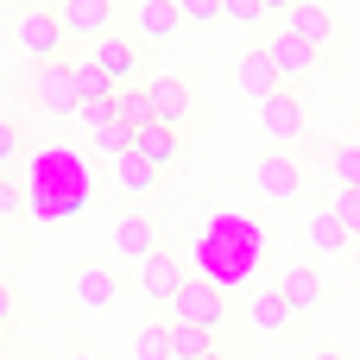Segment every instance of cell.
Here are the masks:
<instances>
[{"label": "cell", "instance_id": "38", "mask_svg": "<svg viewBox=\"0 0 360 360\" xmlns=\"http://www.w3.org/2000/svg\"><path fill=\"white\" fill-rule=\"evenodd\" d=\"M202 360H228V354H221V348H215V354H202Z\"/></svg>", "mask_w": 360, "mask_h": 360}, {"label": "cell", "instance_id": "8", "mask_svg": "<svg viewBox=\"0 0 360 360\" xmlns=\"http://www.w3.org/2000/svg\"><path fill=\"white\" fill-rule=\"evenodd\" d=\"M57 25H63V38L95 44L114 32V0H57Z\"/></svg>", "mask_w": 360, "mask_h": 360}, {"label": "cell", "instance_id": "16", "mask_svg": "<svg viewBox=\"0 0 360 360\" xmlns=\"http://www.w3.org/2000/svg\"><path fill=\"white\" fill-rule=\"evenodd\" d=\"M184 285H190V278H184V259H177L171 247H158V253H152V259L139 266V291H146L152 304H171V297H177Z\"/></svg>", "mask_w": 360, "mask_h": 360}, {"label": "cell", "instance_id": "27", "mask_svg": "<svg viewBox=\"0 0 360 360\" xmlns=\"http://www.w3.org/2000/svg\"><path fill=\"white\" fill-rule=\"evenodd\" d=\"M329 215L348 228V240H360V190H335L329 196Z\"/></svg>", "mask_w": 360, "mask_h": 360}, {"label": "cell", "instance_id": "21", "mask_svg": "<svg viewBox=\"0 0 360 360\" xmlns=\"http://www.w3.org/2000/svg\"><path fill=\"white\" fill-rule=\"evenodd\" d=\"M70 76H76V108H82V101H114V95H120L89 57H70Z\"/></svg>", "mask_w": 360, "mask_h": 360}, {"label": "cell", "instance_id": "24", "mask_svg": "<svg viewBox=\"0 0 360 360\" xmlns=\"http://www.w3.org/2000/svg\"><path fill=\"white\" fill-rule=\"evenodd\" d=\"M202 354H215V335L190 329V323H171V360H202Z\"/></svg>", "mask_w": 360, "mask_h": 360}, {"label": "cell", "instance_id": "1", "mask_svg": "<svg viewBox=\"0 0 360 360\" xmlns=\"http://www.w3.org/2000/svg\"><path fill=\"white\" fill-rule=\"evenodd\" d=\"M247 190H253L266 209H272V202H297V196H304V165L272 146V152H259V158L247 165Z\"/></svg>", "mask_w": 360, "mask_h": 360}, {"label": "cell", "instance_id": "14", "mask_svg": "<svg viewBox=\"0 0 360 360\" xmlns=\"http://www.w3.org/2000/svg\"><path fill=\"white\" fill-rule=\"evenodd\" d=\"M234 89L247 95V101H266V95H278L285 82H278V70H272V57H266V44H253V51H240L234 57Z\"/></svg>", "mask_w": 360, "mask_h": 360}, {"label": "cell", "instance_id": "39", "mask_svg": "<svg viewBox=\"0 0 360 360\" xmlns=\"http://www.w3.org/2000/svg\"><path fill=\"white\" fill-rule=\"evenodd\" d=\"M0 342H6V323H0Z\"/></svg>", "mask_w": 360, "mask_h": 360}, {"label": "cell", "instance_id": "7", "mask_svg": "<svg viewBox=\"0 0 360 360\" xmlns=\"http://www.w3.org/2000/svg\"><path fill=\"white\" fill-rule=\"evenodd\" d=\"M127 32L139 44H171L184 32V13H177V0H133L127 6Z\"/></svg>", "mask_w": 360, "mask_h": 360}, {"label": "cell", "instance_id": "40", "mask_svg": "<svg viewBox=\"0 0 360 360\" xmlns=\"http://www.w3.org/2000/svg\"><path fill=\"white\" fill-rule=\"evenodd\" d=\"M354 146H360V127H354Z\"/></svg>", "mask_w": 360, "mask_h": 360}, {"label": "cell", "instance_id": "41", "mask_svg": "<svg viewBox=\"0 0 360 360\" xmlns=\"http://www.w3.org/2000/svg\"><path fill=\"white\" fill-rule=\"evenodd\" d=\"M114 6H120V0H114Z\"/></svg>", "mask_w": 360, "mask_h": 360}, {"label": "cell", "instance_id": "11", "mask_svg": "<svg viewBox=\"0 0 360 360\" xmlns=\"http://www.w3.org/2000/svg\"><path fill=\"white\" fill-rule=\"evenodd\" d=\"M278 25H285L291 38H304V44L316 51V57H323V51L335 44V13H329L323 0H297V6H291V13H285Z\"/></svg>", "mask_w": 360, "mask_h": 360}, {"label": "cell", "instance_id": "19", "mask_svg": "<svg viewBox=\"0 0 360 360\" xmlns=\"http://www.w3.org/2000/svg\"><path fill=\"white\" fill-rule=\"evenodd\" d=\"M304 240H310V253L316 259H335V253H354V240H348V228L329 215V209H316V215H304Z\"/></svg>", "mask_w": 360, "mask_h": 360}, {"label": "cell", "instance_id": "9", "mask_svg": "<svg viewBox=\"0 0 360 360\" xmlns=\"http://www.w3.org/2000/svg\"><path fill=\"white\" fill-rule=\"evenodd\" d=\"M146 95H152V114H158L165 127H177V133H184V120L196 114V95H190L184 76H165V70H158V76H146Z\"/></svg>", "mask_w": 360, "mask_h": 360}, {"label": "cell", "instance_id": "13", "mask_svg": "<svg viewBox=\"0 0 360 360\" xmlns=\"http://www.w3.org/2000/svg\"><path fill=\"white\" fill-rule=\"evenodd\" d=\"M266 57H272L278 82H304V76L316 70V51H310L304 38H291L285 25H278V32H266Z\"/></svg>", "mask_w": 360, "mask_h": 360}, {"label": "cell", "instance_id": "30", "mask_svg": "<svg viewBox=\"0 0 360 360\" xmlns=\"http://www.w3.org/2000/svg\"><path fill=\"white\" fill-rule=\"evenodd\" d=\"M19 152H25V133H19L13 120H0V177L19 165Z\"/></svg>", "mask_w": 360, "mask_h": 360}, {"label": "cell", "instance_id": "3", "mask_svg": "<svg viewBox=\"0 0 360 360\" xmlns=\"http://www.w3.org/2000/svg\"><path fill=\"white\" fill-rule=\"evenodd\" d=\"M139 51H146V44H139L127 25H114L108 38H95V44H89V63H95L114 89H133V82H139Z\"/></svg>", "mask_w": 360, "mask_h": 360}, {"label": "cell", "instance_id": "33", "mask_svg": "<svg viewBox=\"0 0 360 360\" xmlns=\"http://www.w3.org/2000/svg\"><path fill=\"white\" fill-rule=\"evenodd\" d=\"M6 316H13V285L0 278V323H6Z\"/></svg>", "mask_w": 360, "mask_h": 360}, {"label": "cell", "instance_id": "34", "mask_svg": "<svg viewBox=\"0 0 360 360\" xmlns=\"http://www.w3.org/2000/svg\"><path fill=\"white\" fill-rule=\"evenodd\" d=\"M259 6H266V13H278V19H285V13H291V6H297V0H259Z\"/></svg>", "mask_w": 360, "mask_h": 360}, {"label": "cell", "instance_id": "12", "mask_svg": "<svg viewBox=\"0 0 360 360\" xmlns=\"http://www.w3.org/2000/svg\"><path fill=\"white\" fill-rule=\"evenodd\" d=\"M240 316H247V329H253V335H285V329L297 323V310L278 297V285H259V291L240 304Z\"/></svg>", "mask_w": 360, "mask_h": 360}, {"label": "cell", "instance_id": "25", "mask_svg": "<svg viewBox=\"0 0 360 360\" xmlns=\"http://www.w3.org/2000/svg\"><path fill=\"white\" fill-rule=\"evenodd\" d=\"M133 360H171V323H146L133 335Z\"/></svg>", "mask_w": 360, "mask_h": 360}, {"label": "cell", "instance_id": "37", "mask_svg": "<svg viewBox=\"0 0 360 360\" xmlns=\"http://www.w3.org/2000/svg\"><path fill=\"white\" fill-rule=\"evenodd\" d=\"M348 259H354V272H360V240H354V253H348Z\"/></svg>", "mask_w": 360, "mask_h": 360}, {"label": "cell", "instance_id": "23", "mask_svg": "<svg viewBox=\"0 0 360 360\" xmlns=\"http://www.w3.org/2000/svg\"><path fill=\"white\" fill-rule=\"evenodd\" d=\"M329 177H335V190H360V146L354 139L329 146Z\"/></svg>", "mask_w": 360, "mask_h": 360}, {"label": "cell", "instance_id": "31", "mask_svg": "<svg viewBox=\"0 0 360 360\" xmlns=\"http://www.w3.org/2000/svg\"><path fill=\"white\" fill-rule=\"evenodd\" d=\"M177 13H184V25H215L221 0H177Z\"/></svg>", "mask_w": 360, "mask_h": 360}, {"label": "cell", "instance_id": "5", "mask_svg": "<svg viewBox=\"0 0 360 360\" xmlns=\"http://www.w3.org/2000/svg\"><path fill=\"white\" fill-rule=\"evenodd\" d=\"M108 247H114V259L146 266L165 240H158V221H152L146 209H120V215H114V228H108Z\"/></svg>", "mask_w": 360, "mask_h": 360}, {"label": "cell", "instance_id": "22", "mask_svg": "<svg viewBox=\"0 0 360 360\" xmlns=\"http://www.w3.org/2000/svg\"><path fill=\"white\" fill-rule=\"evenodd\" d=\"M114 120H120L127 133H133V127H146V120H158V114H152L146 82H133V89H120V95H114Z\"/></svg>", "mask_w": 360, "mask_h": 360}, {"label": "cell", "instance_id": "29", "mask_svg": "<svg viewBox=\"0 0 360 360\" xmlns=\"http://www.w3.org/2000/svg\"><path fill=\"white\" fill-rule=\"evenodd\" d=\"M127 152H133V133H127V127H108V133L95 139V158H108V165L127 158Z\"/></svg>", "mask_w": 360, "mask_h": 360}, {"label": "cell", "instance_id": "28", "mask_svg": "<svg viewBox=\"0 0 360 360\" xmlns=\"http://www.w3.org/2000/svg\"><path fill=\"white\" fill-rule=\"evenodd\" d=\"M221 19L240 25V32H259V25H266V6H259V0H221Z\"/></svg>", "mask_w": 360, "mask_h": 360}, {"label": "cell", "instance_id": "17", "mask_svg": "<svg viewBox=\"0 0 360 360\" xmlns=\"http://www.w3.org/2000/svg\"><path fill=\"white\" fill-rule=\"evenodd\" d=\"M133 152L146 158V165H177L184 158V133L177 127H165V120H146V127H133Z\"/></svg>", "mask_w": 360, "mask_h": 360}, {"label": "cell", "instance_id": "35", "mask_svg": "<svg viewBox=\"0 0 360 360\" xmlns=\"http://www.w3.org/2000/svg\"><path fill=\"white\" fill-rule=\"evenodd\" d=\"M63 360H101V354H89V348H76V354H63Z\"/></svg>", "mask_w": 360, "mask_h": 360}, {"label": "cell", "instance_id": "26", "mask_svg": "<svg viewBox=\"0 0 360 360\" xmlns=\"http://www.w3.org/2000/svg\"><path fill=\"white\" fill-rule=\"evenodd\" d=\"M70 120H76V127H82L89 139H101L108 127H120V120H114V101H82V108H76Z\"/></svg>", "mask_w": 360, "mask_h": 360}, {"label": "cell", "instance_id": "4", "mask_svg": "<svg viewBox=\"0 0 360 360\" xmlns=\"http://www.w3.org/2000/svg\"><path fill=\"white\" fill-rule=\"evenodd\" d=\"M13 44L38 63H57L63 57V25H57V6H25L13 19Z\"/></svg>", "mask_w": 360, "mask_h": 360}, {"label": "cell", "instance_id": "18", "mask_svg": "<svg viewBox=\"0 0 360 360\" xmlns=\"http://www.w3.org/2000/svg\"><path fill=\"white\" fill-rule=\"evenodd\" d=\"M76 304H82V310H114V304H120V272L101 266V259L82 266V272H76Z\"/></svg>", "mask_w": 360, "mask_h": 360}, {"label": "cell", "instance_id": "6", "mask_svg": "<svg viewBox=\"0 0 360 360\" xmlns=\"http://www.w3.org/2000/svg\"><path fill=\"white\" fill-rule=\"evenodd\" d=\"M304 127H310V114H304V101L291 95V89H278V95H266L259 101V133H266V146H297L304 139Z\"/></svg>", "mask_w": 360, "mask_h": 360}, {"label": "cell", "instance_id": "20", "mask_svg": "<svg viewBox=\"0 0 360 360\" xmlns=\"http://www.w3.org/2000/svg\"><path fill=\"white\" fill-rule=\"evenodd\" d=\"M108 171H114V190H120V196H152V184L165 177V171H158V165H146L139 152H127V158H114Z\"/></svg>", "mask_w": 360, "mask_h": 360}, {"label": "cell", "instance_id": "15", "mask_svg": "<svg viewBox=\"0 0 360 360\" xmlns=\"http://www.w3.org/2000/svg\"><path fill=\"white\" fill-rule=\"evenodd\" d=\"M32 95H38V108H44V114H76V76H70V57H57V63H38V82H32Z\"/></svg>", "mask_w": 360, "mask_h": 360}, {"label": "cell", "instance_id": "36", "mask_svg": "<svg viewBox=\"0 0 360 360\" xmlns=\"http://www.w3.org/2000/svg\"><path fill=\"white\" fill-rule=\"evenodd\" d=\"M310 360H348V354H335V348H323V354H310Z\"/></svg>", "mask_w": 360, "mask_h": 360}, {"label": "cell", "instance_id": "10", "mask_svg": "<svg viewBox=\"0 0 360 360\" xmlns=\"http://www.w3.org/2000/svg\"><path fill=\"white\" fill-rule=\"evenodd\" d=\"M272 285H278V297H285L297 316H304V310H316V304H323V291H329V285H323V266H316V259H291V266H285Z\"/></svg>", "mask_w": 360, "mask_h": 360}, {"label": "cell", "instance_id": "32", "mask_svg": "<svg viewBox=\"0 0 360 360\" xmlns=\"http://www.w3.org/2000/svg\"><path fill=\"white\" fill-rule=\"evenodd\" d=\"M19 209H25V196H19V184H6V177H0V221H13Z\"/></svg>", "mask_w": 360, "mask_h": 360}, {"label": "cell", "instance_id": "2", "mask_svg": "<svg viewBox=\"0 0 360 360\" xmlns=\"http://www.w3.org/2000/svg\"><path fill=\"white\" fill-rule=\"evenodd\" d=\"M228 316H234V304H228L215 285H196V278L165 304V323H190V329H209V335H221Z\"/></svg>", "mask_w": 360, "mask_h": 360}]
</instances>
